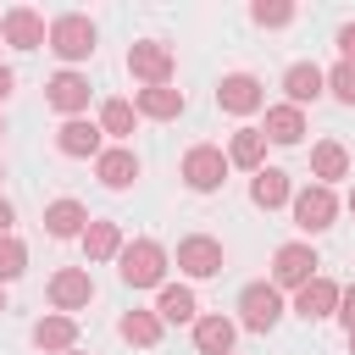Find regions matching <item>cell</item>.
<instances>
[{
	"instance_id": "6da1fadb",
	"label": "cell",
	"mask_w": 355,
	"mask_h": 355,
	"mask_svg": "<svg viewBox=\"0 0 355 355\" xmlns=\"http://www.w3.org/2000/svg\"><path fill=\"white\" fill-rule=\"evenodd\" d=\"M122 266V283L128 288H161L166 283V250L155 244V239H133V244H122V255H116Z\"/></svg>"
},
{
	"instance_id": "7a4b0ae2",
	"label": "cell",
	"mask_w": 355,
	"mask_h": 355,
	"mask_svg": "<svg viewBox=\"0 0 355 355\" xmlns=\"http://www.w3.org/2000/svg\"><path fill=\"white\" fill-rule=\"evenodd\" d=\"M50 50H55L61 61H89V55H94V22H89L83 11L55 17V22H50Z\"/></svg>"
},
{
	"instance_id": "3957f363",
	"label": "cell",
	"mask_w": 355,
	"mask_h": 355,
	"mask_svg": "<svg viewBox=\"0 0 355 355\" xmlns=\"http://www.w3.org/2000/svg\"><path fill=\"white\" fill-rule=\"evenodd\" d=\"M227 150H216V144H194L189 155H183V183L194 189V194H211V189H222L227 183Z\"/></svg>"
},
{
	"instance_id": "277c9868",
	"label": "cell",
	"mask_w": 355,
	"mask_h": 355,
	"mask_svg": "<svg viewBox=\"0 0 355 355\" xmlns=\"http://www.w3.org/2000/svg\"><path fill=\"white\" fill-rule=\"evenodd\" d=\"M288 205H294V227H305V233H327L333 216H338V194L327 183H305Z\"/></svg>"
},
{
	"instance_id": "5b68a950",
	"label": "cell",
	"mask_w": 355,
	"mask_h": 355,
	"mask_svg": "<svg viewBox=\"0 0 355 355\" xmlns=\"http://www.w3.org/2000/svg\"><path fill=\"white\" fill-rule=\"evenodd\" d=\"M128 72H133L144 89L172 83V44H161V39H139V44L128 50Z\"/></svg>"
},
{
	"instance_id": "8992f818",
	"label": "cell",
	"mask_w": 355,
	"mask_h": 355,
	"mask_svg": "<svg viewBox=\"0 0 355 355\" xmlns=\"http://www.w3.org/2000/svg\"><path fill=\"white\" fill-rule=\"evenodd\" d=\"M277 316H283V294H277L272 283H250V288L239 294V322H244L250 333H272Z\"/></svg>"
},
{
	"instance_id": "52a82bcc",
	"label": "cell",
	"mask_w": 355,
	"mask_h": 355,
	"mask_svg": "<svg viewBox=\"0 0 355 355\" xmlns=\"http://www.w3.org/2000/svg\"><path fill=\"white\" fill-rule=\"evenodd\" d=\"M316 277V250L311 244H283L277 255H272V288H305Z\"/></svg>"
},
{
	"instance_id": "ba28073f",
	"label": "cell",
	"mask_w": 355,
	"mask_h": 355,
	"mask_svg": "<svg viewBox=\"0 0 355 355\" xmlns=\"http://www.w3.org/2000/svg\"><path fill=\"white\" fill-rule=\"evenodd\" d=\"M0 39L17 44V50H39V44H50V28H44V17L33 6H11L0 17Z\"/></svg>"
},
{
	"instance_id": "9c48e42d",
	"label": "cell",
	"mask_w": 355,
	"mask_h": 355,
	"mask_svg": "<svg viewBox=\"0 0 355 355\" xmlns=\"http://www.w3.org/2000/svg\"><path fill=\"white\" fill-rule=\"evenodd\" d=\"M44 100H50V105L72 122V116H83V111H89V78L67 67V72H55V78L44 83Z\"/></svg>"
},
{
	"instance_id": "30bf717a",
	"label": "cell",
	"mask_w": 355,
	"mask_h": 355,
	"mask_svg": "<svg viewBox=\"0 0 355 355\" xmlns=\"http://www.w3.org/2000/svg\"><path fill=\"white\" fill-rule=\"evenodd\" d=\"M216 105H222V111H233V116H250V111H261V105H266V94H261V78H250V72H227V78L216 83Z\"/></svg>"
},
{
	"instance_id": "8fae6325",
	"label": "cell",
	"mask_w": 355,
	"mask_h": 355,
	"mask_svg": "<svg viewBox=\"0 0 355 355\" xmlns=\"http://www.w3.org/2000/svg\"><path fill=\"white\" fill-rule=\"evenodd\" d=\"M178 272H189V277H216V272H222V244H216L211 233H189V239L178 244Z\"/></svg>"
},
{
	"instance_id": "7c38bea8",
	"label": "cell",
	"mask_w": 355,
	"mask_h": 355,
	"mask_svg": "<svg viewBox=\"0 0 355 355\" xmlns=\"http://www.w3.org/2000/svg\"><path fill=\"white\" fill-rule=\"evenodd\" d=\"M100 139H105V133H100V122H89V116H72V122L55 128V150L72 155V161H89V155L100 161Z\"/></svg>"
},
{
	"instance_id": "4fadbf2b",
	"label": "cell",
	"mask_w": 355,
	"mask_h": 355,
	"mask_svg": "<svg viewBox=\"0 0 355 355\" xmlns=\"http://www.w3.org/2000/svg\"><path fill=\"white\" fill-rule=\"evenodd\" d=\"M94 300V283H89V272L83 266H61L55 277H50V305L67 316V311H83Z\"/></svg>"
},
{
	"instance_id": "5bb4252c",
	"label": "cell",
	"mask_w": 355,
	"mask_h": 355,
	"mask_svg": "<svg viewBox=\"0 0 355 355\" xmlns=\"http://www.w3.org/2000/svg\"><path fill=\"white\" fill-rule=\"evenodd\" d=\"M283 94H288V105H311L316 94H327V72L316 67V61H294L288 72H283Z\"/></svg>"
},
{
	"instance_id": "9a60e30c",
	"label": "cell",
	"mask_w": 355,
	"mask_h": 355,
	"mask_svg": "<svg viewBox=\"0 0 355 355\" xmlns=\"http://www.w3.org/2000/svg\"><path fill=\"white\" fill-rule=\"evenodd\" d=\"M338 283H327V277H311L300 294H294V311L305 316V322H322V316H338Z\"/></svg>"
},
{
	"instance_id": "2e32d148",
	"label": "cell",
	"mask_w": 355,
	"mask_h": 355,
	"mask_svg": "<svg viewBox=\"0 0 355 355\" xmlns=\"http://www.w3.org/2000/svg\"><path fill=\"white\" fill-rule=\"evenodd\" d=\"M94 172H100V183H105V189H133V183H139V155H133L128 144H116V150H100Z\"/></svg>"
},
{
	"instance_id": "e0dca14e",
	"label": "cell",
	"mask_w": 355,
	"mask_h": 355,
	"mask_svg": "<svg viewBox=\"0 0 355 355\" xmlns=\"http://www.w3.org/2000/svg\"><path fill=\"white\" fill-rule=\"evenodd\" d=\"M89 222H94V216H89L78 200H50V205H44V233H50V239H83Z\"/></svg>"
},
{
	"instance_id": "ac0fdd59",
	"label": "cell",
	"mask_w": 355,
	"mask_h": 355,
	"mask_svg": "<svg viewBox=\"0 0 355 355\" xmlns=\"http://www.w3.org/2000/svg\"><path fill=\"white\" fill-rule=\"evenodd\" d=\"M33 344L44 349V355H67V349H78V322L72 316H39L33 322Z\"/></svg>"
},
{
	"instance_id": "d6986e66",
	"label": "cell",
	"mask_w": 355,
	"mask_h": 355,
	"mask_svg": "<svg viewBox=\"0 0 355 355\" xmlns=\"http://www.w3.org/2000/svg\"><path fill=\"white\" fill-rule=\"evenodd\" d=\"M250 200H255L261 211H277V205H288V200H294V189H288V172H277V166H261V172L250 178Z\"/></svg>"
},
{
	"instance_id": "ffe728a7",
	"label": "cell",
	"mask_w": 355,
	"mask_h": 355,
	"mask_svg": "<svg viewBox=\"0 0 355 355\" xmlns=\"http://www.w3.org/2000/svg\"><path fill=\"white\" fill-rule=\"evenodd\" d=\"M155 316H161V322H200L194 288H189V283H161V294H155Z\"/></svg>"
},
{
	"instance_id": "44dd1931",
	"label": "cell",
	"mask_w": 355,
	"mask_h": 355,
	"mask_svg": "<svg viewBox=\"0 0 355 355\" xmlns=\"http://www.w3.org/2000/svg\"><path fill=\"white\" fill-rule=\"evenodd\" d=\"M227 161L244 166V172H261V166H266V133H261V128H239V133L227 139Z\"/></svg>"
},
{
	"instance_id": "7402d4cb",
	"label": "cell",
	"mask_w": 355,
	"mask_h": 355,
	"mask_svg": "<svg viewBox=\"0 0 355 355\" xmlns=\"http://www.w3.org/2000/svg\"><path fill=\"white\" fill-rule=\"evenodd\" d=\"M311 172H316V183H338V178H349V150L338 144V139H322L316 150H311Z\"/></svg>"
},
{
	"instance_id": "603a6c76",
	"label": "cell",
	"mask_w": 355,
	"mask_h": 355,
	"mask_svg": "<svg viewBox=\"0 0 355 355\" xmlns=\"http://www.w3.org/2000/svg\"><path fill=\"white\" fill-rule=\"evenodd\" d=\"M133 111H139V116H155V122H172V116L183 111V89H172V83H161V89H139Z\"/></svg>"
},
{
	"instance_id": "cb8c5ba5",
	"label": "cell",
	"mask_w": 355,
	"mask_h": 355,
	"mask_svg": "<svg viewBox=\"0 0 355 355\" xmlns=\"http://www.w3.org/2000/svg\"><path fill=\"white\" fill-rule=\"evenodd\" d=\"M261 133H266L272 144H300V139H305V111H300V105H272Z\"/></svg>"
},
{
	"instance_id": "d4e9b609",
	"label": "cell",
	"mask_w": 355,
	"mask_h": 355,
	"mask_svg": "<svg viewBox=\"0 0 355 355\" xmlns=\"http://www.w3.org/2000/svg\"><path fill=\"white\" fill-rule=\"evenodd\" d=\"M161 327H166V322H161L155 311H128V316L116 322V333H122L128 344H139V349H155V344H161Z\"/></svg>"
},
{
	"instance_id": "484cf974",
	"label": "cell",
	"mask_w": 355,
	"mask_h": 355,
	"mask_svg": "<svg viewBox=\"0 0 355 355\" xmlns=\"http://www.w3.org/2000/svg\"><path fill=\"white\" fill-rule=\"evenodd\" d=\"M194 349L200 355H227L233 349V322L227 316H200L194 322Z\"/></svg>"
},
{
	"instance_id": "4316f807",
	"label": "cell",
	"mask_w": 355,
	"mask_h": 355,
	"mask_svg": "<svg viewBox=\"0 0 355 355\" xmlns=\"http://www.w3.org/2000/svg\"><path fill=\"white\" fill-rule=\"evenodd\" d=\"M83 255H89V261L122 255V227H116V222H89V227H83Z\"/></svg>"
},
{
	"instance_id": "83f0119b",
	"label": "cell",
	"mask_w": 355,
	"mask_h": 355,
	"mask_svg": "<svg viewBox=\"0 0 355 355\" xmlns=\"http://www.w3.org/2000/svg\"><path fill=\"white\" fill-rule=\"evenodd\" d=\"M133 116H139V111H133L128 100H105V105H100V133L128 139V133H133Z\"/></svg>"
},
{
	"instance_id": "f1b7e54d",
	"label": "cell",
	"mask_w": 355,
	"mask_h": 355,
	"mask_svg": "<svg viewBox=\"0 0 355 355\" xmlns=\"http://www.w3.org/2000/svg\"><path fill=\"white\" fill-rule=\"evenodd\" d=\"M28 272V250H22V239H0V283H11V277H22Z\"/></svg>"
},
{
	"instance_id": "f546056e",
	"label": "cell",
	"mask_w": 355,
	"mask_h": 355,
	"mask_svg": "<svg viewBox=\"0 0 355 355\" xmlns=\"http://www.w3.org/2000/svg\"><path fill=\"white\" fill-rule=\"evenodd\" d=\"M250 17H255L261 28H283V22H294V6H288V0H255Z\"/></svg>"
},
{
	"instance_id": "4dcf8cb0",
	"label": "cell",
	"mask_w": 355,
	"mask_h": 355,
	"mask_svg": "<svg viewBox=\"0 0 355 355\" xmlns=\"http://www.w3.org/2000/svg\"><path fill=\"white\" fill-rule=\"evenodd\" d=\"M327 94H333L338 105H355V67H349V61H338V67L327 72Z\"/></svg>"
},
{
	"instance_id": "1f68e13d",
	"label": "cell",
	"mask_w": 355,
	"mask_h": 355,
	"mask_svg": "<svg viewBox=\"0 0 355 355\" xmlns=\"http://www.w3.org/2000/svg\"><path fill=\"white\" fill-rule=\"evenodd\" d=\"M338 322H344V327L355 333V283H349V288L338 294Z\"/></svg>"
},
{
	"instance_id": "d6a6232c",
	"label": "cell",
	"mask_w": 355,
	"mask_h": 355,
	"mask_svg": "<svg viewBox=\"0 0 355 355\" xmlns=\"http://www.w3.org/2000/svg\"><path fill=\"white\" fill-rule=\"evenodd\" d=\"M338 50H344V61H349V67H355V22H349V28H344V33H338Z\"/></svg>"
},
{
	"instance_id": "836d02e7",
	"label": "cell",
	"mask_w": 355,
	"mask_h": 355,
	"mask_svg": "<svg viewBox=\"0 0 355 355\" xmlns=\"http://www.w3.org/2000/svg\"><path fill=\"white\" fill-rule=\"evenodd\" d=\"M11 89H17V72H11V67H0V100H6Z\"/></svg>"
},
{
	"instance_id": "e575fe53",
	"label": "cell",
	"mask_w": 355,
	"mask_h": 355,
	"mask_svg": "<svg viewBox=\"0 0 355 355\" xmlns=\"http://www.w3.org/2000/svg\"><path fill=\"white\" fill-rule=\"evenodd\" d=\"M11 222H17V216H11V205H6V200H0V239H6V233H11Z\"/></svg>"
},
{
	"instance_id": "d590c367",
	"label": "cell",
	"mask_w": 355,
	"mask_h": 355,
	"mask_svg": "<svg viewBox=\"0 0 355 355\" xmlns=\"http://www.w3.org/2000/svg\"><path fill=\"white\" fill-rule=\"evenodd\" d=\"M0 311H6V288H0Z\"/></svg>"
},
{
	"instance_id": "8d00e7d4",
	"label": "cell",
	"mask_w": 355,
	"mask_h": 355,
	"mask_svg": "<svg viewBox=\"0 0 355 355\" xmlns=\"http://www.w3.org/2000/svg\"><path fill=\"white\" fill-rule=\"evenodd\" d=\"M349 211H355V189H349Z\"/></svg>"
},
{
	"instance_id": "74e56055",
	"label": "cell",
	"mask_w": 355,
	"mask_h": 355,
	"mask_svg": "<svg viewBox=\"0 0 355 355\" xmlns=\"http://www.w3.org/2000/svg\"><path fill=\"white\" fill-rule=\"evenodd\" d=\"M349 349H355V333H349Z\"/></svg>"
},
{
	"instance_id": "f35d334b",
	"label": "cell",
	"mask_w": 355,
	"mask_h": 355,
	"mask_svg": "<svg viewBox=\"0 0 355 355\" xmlns=\"http://www.w3.org/2000/svg\"><path fill=\"white\" fill-rule=\"evenodd\" d=\"M67 355H83V349H67Z\"/></svg>"
},
{
	"instance_id": "ab89813d",
	"label": "cell",
	"mask_w": 355,
	"mask_h": 355,
	"mask_svg": "<svg viewBox=\"0 0 355 355\" xmlns=\"http://www.w3.org/2000/svg\"><path fill=\"white\" fill-rule=\"evenodd\" d=\"M0 133H6V122H0Z\"/></svg>"
},
{
	"instance_id": "60d3db41",
	"label": "cell",
	"mask_w": 355,
	"mask_h": 355,
	"mask_svg": "<svg viewBox=\"0 0 355 355\" xmlns=\"http://www.w3.org/2000/svg\"><path fill=\"white\" fill-rule=\"evenodd\" d=\"M0 178H6V172H0Z\"/></svg>"
}]
</instances>
